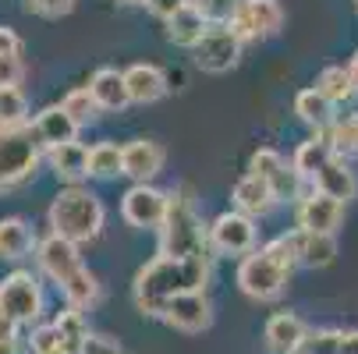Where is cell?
Listing matches in <instances>:
<instances>
[{
    "label": "cell",
    "instance_id": "32",
    "mask_svg": "<svg viewBox=\"0 0 358 354\" xmlns=\"http://www.w3.org/2000/svg\"><path fill=\"white\" fill-rule=\"evenodd\" d=\"M61 107L71 114V121H75L78 128L92 124V121H96V114H99V107H96V99H92L89 85H82V89H71V92L61 99Z\"/></svg>",
    "mask_w": 358,
    "mask_h": 354
},
{
    "label": "cell",
    "instance_id": "15",
    "mask_svg": "<svg viewBox=\"0 0 358 354\" xmlns=\"http://www.w3.org/2000/svg\"><path fill=\"white\" fill-rule=\"evenodd\" d=\"M305 337H309V326H305L294 312H277L266 319L263 330V344L270 354H301Z\"/></svg>",
    "mask_w": 358,
    "mask_h": 354
},
{
    "label": "cell",
    "instance_id": "25",
    "mask_svg": "<svg viewBox=\"0 0 358 354\" xmlns=\"http://www.w3.org/2000/svg\"><path fill=\"white\" fill-rule=\"evenodd\" d=\"M167 25V39L174 43V46H185V50H195L199 43H202V36L210 32V22L202 18L199 11H192V8H181L171 22H164Z\"/></svg>",
    "mask_w": 358,
    "mask_h": 354
},
{
    "label": "cell",
    "instance_id": "42",
    "mask_svg": "<svg viewBox=\"0 0 358 354\" xmlns=\"http://www.w3.org/2000/svg\"><path fill=\"white\" fill-rule=\"evenodd\" d=\"M0 354H25V347L15 333V323H8V319L0 323Z\"/></svg>",
    "mask_w": 358,
    "mask_h": 354
},
{
    "label": "cell",
    "instance_id": "6",
    "mask_svg": "<svg viewBox=\"0 0 358 354\" xmlns=\"http://www.w3.org/2000/svg\"><path fill=\"white\" fill-rule=\"evenodd\" d=\"M43 312V290L39 280L25 270H15L11 276L0 280V316L15 326H29L36 323Z\"/></svg>",
    "mask_w": 358,
    "mask_h": 354
},
{
    "label": "cell",
    "instance_id": "1",
    "mask_svg": "<svg viewBox=\"0 0 358 354\" xmlns=\"http://www.w3.org/2000/svg\"><path fill=\"white\" fill-rule=\"evenodd\" d=\"M210 283V256H192V259H167L157 256L149 266L138 270L135 283H131V297L135 309L149 319H164L167 305L178 294H192V290H206Z\"/></svg>",
    "mask_w": 358,
    "mask_h": 354
},
{
    "label": "cell",
    "instance_id": "8",
    "mask_svg": "<svg viewBox=\"0 0 358 354\" xmlns=\"http://www.w3.org/2000/svg\"><path fill=\"white\" fill-rule=\"evenodd\" d=\"M280 25H284L280 0H238V11H234V18L227 22V29H231L241 43L277 36Z\"/></svg>",
    "mask_w": 358,
    "mask_h": 354
},
{
    "label": "cell",
    "instance_id": "47",
    "mask_svg": "<svg viewBox=\"0 0 358 354\" xmlns=\"http://www.w3.org/2000/svg\"><path fill=\"white\" fill-rule=\"evenodd\" d=\"M121 4H145V0H121Z\"/></svg>",
    "mask_w": 358,
    "mask_h": 354
},
{
    "label": "cell",
    "instance_id": "45",
    "mask_svg": "<svg viewBox=\"0 0 358 354\" xmlns=\"http://www.w3.org/2000/svg\"><path fill=\"white\" fill-rule=\"evenodd\" d=\"M341 354H358V330L341 333Z\"/></svg>",
    "mask_w": 358,
    "mask_h": 354
},
{
    "label": "cell",
    "instance_id": "14",
    "mask_svg": "<svg viewBox=\"0 0 358 354\" xmlns=\"http://www.w3.org/2000/svg\"><path fill=\"white\" fill-rule=\"evenodd\" d=\"M121 153H124V177H131L135 184H152V177L167 163L164 145L152 138H131L128 145H121Z\"/></svg>",
    "mask_w": 358,
    "mask_h": 354
},
{
    "label": "cell",
    "instance_id": "39",
    "mask_svg": "<svg viewBox=\"0 0 358 354\" xmlns=\"http://www.w3.org/2000/svg\"><path fill=\"white\" fill-rule=\"evenodd\" d=\"M78 354H124V351H121V344H117L114 337H107V333H89V337L82 340Z\"/></svg>",
    "mask_w": 358,
    "mask_h": 354
},
{
    "label": "cell",
    "instance_id": "24",
    "mask_svg": "<svg viewBox=\"0 0 358 354\" xmlns=\"http://www.w3.org/2000/svg\"><path fill=\"white\" fill-rule=\"evenodd\" d=\"M337 153H334V145H330V138L327 135H313L309 142H301L298 149H294V160H291V167L305 177V181H313L330 160H334Z\"/></svg>",
    "mask_w": 358,
    "mask_h": 354
},
{
    "label": "cell",
    "instance_id": "48",
    "mask_svg": "<svg viewBox=\"0 0 358 354\" xmlns=\"http://www.w3.org/2000/svg\"><path fill=\"white\" fill-rule=\"evenodd\" d=\"M0 323H4V316H0Z\"/></svg>",
    "mask_w": 358,
    "mask_h": 354
},
{
    "label": "cell",
    "instance_id": "30",
    "mask_svg": "<svg viewBox=\"0 0 358 354\" xmlns=\"http://www.w3.org/2000/svg\"><path fill=\"white\" fill-rule=\"evenodd\" d=\"M29 124V99L18 85H0V128Z\"/></svg>",
    "mask_w": 358,
    "mask_h": 354
},
{
    "label": "cell",
    "instance_id": "3",
    "mask_svg": "<svg viewBox=\"0 0 358 354\" xmlns=\"http://www.w3.org/2000/svg\"><path fill=\"white\" fill-rule=\"evenodd\" d=\"M103 220H107L103 202L82 184L57 191V198L50 202V234H57L71 244L96 241L99 230H103Z\"/></svg>",
    "mask_w": 358,
    "mask_h": 354
},
{
    "label": "cell",
    "instance_id": "41",
    "mask_svg": "<svg viewBox=\"0 0 358 354\" xmlns=\"http://www.w3.org/2000/svg\"><path fill=\"white\" fill-rule=\"evenodd\" d=\"M25 78L22 57H0V85H18Z\"/></svg>",
    "mask_w": 358,
    "mask_h": 354
},
{
    "label": "cell",
    "instance_id": "27",
    "mask_svg": "<svg viewBox=\"0 0 358 354\" xmlns=\"http://www.w3.org/2000/svg\"><path fill=\"white\" fill-rule=\"evenodd\" d=\"M316 89L330 99L334 107H337V103H344V99H351V96H355L351 68H344V64H330V68H323V71H320V78H316Z\"/></svg>",
    "mask_w": 358,
    "mask_h": 354
},
{
    "label": "cell",
    "instance_id": "33",
    "mask_svg": "<svg viewBox=\"0 0 358 354\" xmlns=\"http://www.w3.org/2000/svg\"><path fill=\"white\" fill-rule=\"evenodd\" d=\"M29 351H32V354H75L54 323H46V326H36V330H32Z\"/></svg>",
    "mask_w": 358,
    "mask_h": 354
},
{
    "label": "cell",
    "instance_id": "35",
    "mask_svg": "<svg viewBox=\"0 0 358 354\" xmlns=\"http://www.w3.org/2000/svg\"><path fill=\"white\" fill-rule=\"evenodd\" d=\"M284 167H287V163H284V156L277 153V149H255L252 160H248V174L259 177V181H266V184H273V177H277Z\"/></svg>",
    "mask_w": 358,
    "mask_h": 354
},
{
    "label": "cell",
    "instance_id": "16",
    "mask_svg": "<svg viewBox=\"0 0 358 354\" xmlns=\"http://www.w3.org/2000/svg\"><path fill=\"white\" fill-rule=\"evenodd\" d=\"M32 128H36V138H39V145L46 149V153H50V149H57V145L75 142V135H78V124L71 121V114H68L61 103L43 107V110L36 114Z\"/></svg>",
    "mask_w": 358,
    "mask_h": 354
},
{
    "label": "cell",
    "instance_id": "46",
    "mask_svg": "<svg viewBox=\"0 0 358 354\" xmlns=\"http://www.w3.org/2000/svg\"><path fill=\"white\" fill-rule=\"evenodd\" d=\"M348 68H351V78H355V92H358V54L351 57V64H348Z\"/></svg>",
    "mask_w": 358,
    "mask_h": 354
},
{
    "label": "cell",
    "instance_id": "29",
    "mask_svg": "<svg viewBox=\"0 0 358 354\" xmlns=\"http://www.w3.org/2000/svg\"><path fill=\"white\" fill-rule=\"evenodd\" d=\"M263 251L277 263V266H284L287 273L301 263V230L294 227V230H287V234H277L273 241H266L263 244Z\"/></svg>",
    "mask_w": 358,
    "mask_h": 354
},
{
    "label": "cell",
    "instance_id": "12",
    "mask_svg": "<svg viewBox=\"0 0 358 354\" xmlns=\"http://www.w3.org/2000/svg\"><path fill=\"white\" fill-rule=\"evenodd\" d=\"M344 220V202L323 195V191H309L298 202V230L305 234H334Z\"/></svg>",
    "mask_w": 358,
    "mask_h": 354
},
{
    "label": "cell",
    "instance_id": "34",
    "mask_svg": "<svg viewBox=\"0 0 358 354\" xmlns=\"http://www.w3.org/2000/svg\"><path fill=\"white\" fill-rule=\"evenodd\" d=\"M54 326L61 330V337L68 340V347H71V351L78 354L82 340L89 337V326H85V312H82V309H71V305H68V309H64V312H61V316L54 319Z\"/></svg>",
    "mask_w": 358,
    "mask_h": 354
},
{
    "label": "cell",
    "instance_id": "18",
    "mask_svg": "<svg viewBox=\"0 0 358 354\" xmlns=\"http://www.w3.org/2000/svg\"><path fill=\"white\" fill-rule=\"evenodd\" d=\"M124 82H128V96H131V103H157V99L167 96V75L157 68V64H131L124 68Z\"/></svg>",
    "mask_w": 358,
    "mask_h": 354
},
{
    "label": "cell",
    "instance_id": "44",
    "mask_svg": "<svg viewBox=\"0 0 358 354\" xmlns=\"http://www.w3.org/2000/svg\"><path fill=\"white\" fill-rule=\"evenodd\" d=\"M145 8H149L152 15H157L160 22H171V18L185 8V0H145Z\"/></svg>",
    "mask_w": 358,
    "mask_h": 354
},
{
    "label": "cell",
    "instance_id": "4",
    "mask_svg": "<svg viewBox=\"0 0 358 354\" xmlns=\"http://www.w3.org/2000/svg\"><path fill=\"white\" fill-rule=\"evenodd\" d=\"M206 248H210V227H202V220L195 216L192 198L185 191H174L167 206V220L160 227V256L192 259V256H202Z\"/></svg>",
    "mask_w": 358,
    "mask_h": 354
},
{
    "label": "cell",
    "instance_id": "10",
    "mask_svg": "<svg viewBox=\"0 0 358 354\" xmlns=\"http://www.w3.org/2000/svg\"><path fill=\"white\" fill-rule=\"evenodd\" d=\"M210 248L217 256H252L255 251V220L231 209L210 223Z\"/></svg>",
    "mask_w": 358,
    "mask_h": 354
},
{
    "label": "cell",
    "instance_id": "43",
    "mask_svg": "<svg viewBox=\"0 0 358 354\" xmlns=\"http://www.w3.org/2000/svg\"><path fill=\"white\" fill-rule=\"evenodd\" d=\"M0 57H22V39L8 25H0Z\"/></svg>",
    "mask_w": 358,
    "mask_h": 354
},
{
    "label": "cell",
    "instance_id": "7",
    "mask_svg": "<svg viewBox=\"0 0 358 354\" xmlns=\"http://www.w3.org/2000/svg\"><path fill=\"white\" fill-rule=\"evenodd\" d=\"M287 276L291 273L284 266H277L263 248L238 263V287L252 301H277L284 294V287H287Z\"/></svg>",
    "mask_w": 358,
    "mask_h": 354
},
{
    "label": "cell",
    "instance_id": "9",
    "mask_svg": "<svg viewBox=\"0 0 358 354\" xmlns=\"http://www.w3.org/2000/svg\"><path fill=\"white\" fill-rule=\"evenodd\" d=\"M167 206L171 195L160 191L157 184H131L121 198V216L138 230H160L167 220Z\"/></svg>",
    "mask_w": 358,
    "mask_h": 354
},
{
    "label": "cell",
    "instance_id": "17",
    "mask_svg": "<svg viewBox=\"0 0 358 354\" xmlns=\"http://www.w3.org/2000/svg\"><path fill=\"white\" fill-rule=\"evenodd\" d=\"M231 206H234L238 213H245V216L255 220V216H266V213L277 206V195H273V188H270L266 181L245 174V177L234 181V188H231Z\"/></svg>",
    "mask_w": 358,
    "mask_h": 354
},
{
    "label": "cell",
    "instance_id": "40",
    "mask_svg": "<svg viewBox=\"0 0 358 354\" xmlns=\"http://www.w3.org/2000/svg\"><path fill=\"white\" fill-rule=\"evenodd\" d=\"M29 11H36L43 18H64L75 11V0H29Z\"/></svg>",
    "mask_w": 358,
    "mask_h": 354
},
{
    "label": "cell",
    "instance_id": "38",
    "mask_svg": "<svg viewBox=\"0 0 358 354\" xmlns=\"http://www.w3.org/2000/svg\"><path fill=\"white\" fill-rule=\"evenodd\" d=\"M301 184H305V177H301V174H298V170L287 163V167H284V170L273 177V184H270V188H273L277 202H291V198H301Z\"/></svg>",
    "mask_w": 358,
    "mask_h": 354
},
{
    "label": "cell",
    "instance_id": "19",
    "mask_svg": "<svg viewBox=\"0 0 358 354\" xmlns=\"http://www.w3.org/2000/svg\"><path fill=\"white\" fill-rule=\"evenodd\" d=\"M89 92H92V99H96L99 110H117V114H121V110L131 103L124 71H117V68H99V71L89 78Z\"/></svg>",
    "mask_w": 358,
    "mask_h": 354
},
{
    "label": "cell",
    "instance_id": "26",
    "mask_svg": "<svg viewBox=\"0 0 358 354\" xmlns=\"http://www.w3.org/2000/svg\"><path fill=\"white\" fill-rule=\"evenodd\" d=\"M337 259V237L334 234H305L301 230V263L309 270H323Z\"/></svg>",
    "mask_w": 358,
    "mask_h": 354
},
{
    "label": "cell",
    "instance_id": "2",
    "mask_svg": "<svg viewBox=\"0 0 358 354\" xmlns=\"http://www.w3.org/2000/svg\"><path fill=\"white\" fill-rule=\"evenodd\" d=\"M36 259H39V270L61 287V294L68 297L71 309H82L85 312V309H92L96 301H99V280L82 263L78 244H71V241H64L57 234H50V237L39 241Z\"/></svg>",
    "mask_w": 358,
    "mask_h": 354
},
{
    "label": "cell",
    "instance_id": "11",
    "mask_svg": "<svg viewBox=\"0 0 358 354\" xmlns=\"http://www.w3.org/2000/svg\"><path fill=\"white\" fill-rule=\"evenodd\" d=\"M195 64L210 75H224L241 61V39L227 25H210V32L202 36V43L192 50Z\"/></svg>",
    "mask_w": 358,
    "mask_h": 354
},
{
    "label": "cell",
    "instance_id": "23",
    "mask_svg": "<svg viewBox=\"0 0 358 354\" xmlns=\"http://www.w3.org/2000/svg\"><path fill=\"white\" fill-rule=\"evenodd\" d=\"M50 167H54L57 177L78 184L82 177H89V149L82 142H68V145H57V149H50L46 153Z\"/></svg>",
    "mask_w": 358,
    "mask_h": 354
},
{
    "label": "cell",
    "instance_id": "36",
    "mask_svg": "<svg viewBox=\"0 0 358 354\" xmlns=\"http://www.w3.org/2000/svg\"><path fill=\"white\" fill-rule=\"evenodd\" d=\"M185 8L199 11L210 25H227L238 11V0H185Z\"/></svg>",
    "mask_w": 358,
    "mask_h": 354
},
{
    "label": "cell",
    "instance_id": "28",
    "mask_svg": "<svg viewBox=\"0 0 358 354\" xmlns=\"http://www.w3.org/2000/svg\"><path fill=\"white\" fill-rule=\"evenodd\" d=\"M89 174L92 177H117L124 174V153L114 142H96L89 149Z\"/></svg>",
    "mask_w": 358,
    "mask_h": 354
},
{
    "label": "cell",
    "instance_id": "21",
    "mask_svg": "<svg viewBox=\"0 0 358 354\" xmlns=\"http://www.w3.org/2000/svg\"><path fill=\"white\" fill-rule=\"evenodd\" d=\"M294 114L309 124L316 135H327L330 128H334V121H337V107L330 103V99L313 85V89H301L298 96H294Z\"/></svg>",
    "mask_w": 358,
    "mask_h": 354
},
{
    "label": "cell",
    "instance_id": "20",
    "mask_svg": "<svg viewBox=\"0 0 358 354\" xmlns=\"http://www.w3.org/2000/svg\"><path fill=\"white\" fill-rule=\"evenodd\" d=\"M313 188L323 191V195H330V198H337V202H348V198L358 195V174L351 170V163H348L344 156H334V160L313 177Z\"/></svg>",
    "mask_w": 358,
    "mask_h": 354
},
{
    "label": "cell",
    "instance_id": "31",
    "mask_svg": "<svg viewBox=\"0 0 358 354\" xmlns=\"http://www.w3.org/2000/svg\"><path fill=\"white\" fill-rule=\"evenodd\" d=\"M327 138H330V145H334V153L337 156H355L358 153V114H351V117H337L334 121V128L327 131Z\"/></svg>",
    "mask_w": 358,
    "mask_h": 354
},
{
    "label": "cell",
    "instance_id": "5",
    "mask_svg": "<svg viewBox=\"0 0 358 354\" xmlns=\"http://www.w3.org/2000/svg\"><path fill=\"white\" fill-rule=\"evenodd\" d=\"M43 160V145L32 124L0 128V191H8L36 174Z\"/></svg>",
    "mask_w": 358,
    "mask_h": 354
},
{
    "label": "cell",
    "instance_id": "13",
    "mask_svg": "<svg viewBox=\"0 0 358 354\" xmlns=\"http://www.w3.org/2000/svg\"><path fill=\"white\" fill-rule=\"evenodd\" d=\"M164 323L171 330H181V333H202V330H210L213 323V305H210V297L206 290H192V294H178L167 312H164Z\"/></svg>",
    "mask_w": 358,
    "mask_h": 354
},
{
    "label": "cell",
    "instance_id": "37",
    "mask_svg": "<svg viewBox=\"0 0 358 354\" xmlns=\"http://www.w3.org/2000/svg\"><path fill=\"white\" fill-rule=\"evenodd\" d=\"M341 333L344 330H309L301 354H341Z\"/></svg>",
    "mask_w": 358,
    "mask_h": 354
},
{
    "label": "cell",
    "instance_id": "22",
    "mask_svg": "<svg viewBox=\"0 0 358 354\" xmlns=\"http://www.w3.org/2000/svg\"><path fill=\"white\" fill-rule=\"evenodd\" d=\"M32 248H39V241H36V230L29 227V220H22V216H4L0 220V259L18 263V259L29 256Z\"/></svg>",
    "mask_w": 358,
    "mask_h": 354
}]
</instances>
